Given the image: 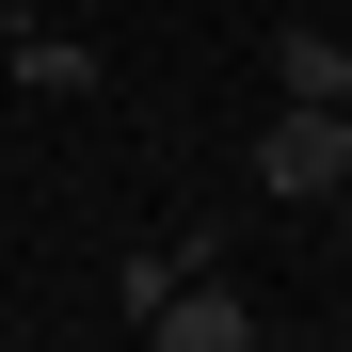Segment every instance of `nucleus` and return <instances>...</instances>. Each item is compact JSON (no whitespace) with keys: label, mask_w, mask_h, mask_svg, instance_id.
Returning a JSON list of instances; mask_svg holds the SVG:
<instances>
[{"label":"nucleus","mask_w":352,"mask_h":352,"mask_svg":"<svg viewBox=\"0 0 352 352\" xmlns=\"http://www.w3.org/2000/svg\"><path fill=\"white\" fill-rule=\"evenodd\" d=\"M336 176H352V112H272V129H256V192L320 208Z\"/></svg>","instance_id":"1"},{"label":"nucleus","mask_w":352,"mask_h":352,"mask_svg":"<svg viewBox=\"0 0 352 352\" xmlns=\"http://www.w3.org/2000/svg\"><path fill=\"white\" fill-rule=\"evenodd\" d=\"M144 352H256V320H241V305H224V288L192 272V288H176V305L144 320Z\"/></svg>","instance_id":"2"},{"label":"nucleus","mask_w":352,"mask_h":352,"mask_svg":"<svg viewBox=\"0 0 352 352\" xmlns=\"http://www.w3.org/2000/svg\"><path fill=\"white\" fill-rule=\"evenodd\" d=\"M272 80H288V112H352V48H336V32H288Z\"/></svg>","instance_id":"3"},{"label":"nucleus","mask_w":352,"mask_h":352,"mask_svg":"<svg viewBox=\"0 0 352 352\" xmlns=\"http://www.w3.org/2000/svg\"><path fill=\"white\" fill-rule=\"evenodd\" d=\"M176 288H192V241H176V256H129V272H112V305H129V320H160Z\"/></svg>","instance_id":"5"},{"label":"nucleus","mask_w":352,"mask_h":352,"mask_svg":"<svg viewBox=\"0 0 352 352\" xmlns=\"http://www.w3.org/2000/svg\"><path fill=\"white\" fill-rule=\"evenodd\" d=\"M16 80H32V96H80L96 48H80V32H16Z\"/></svg>","instance_id":"4"}]
</instances>
